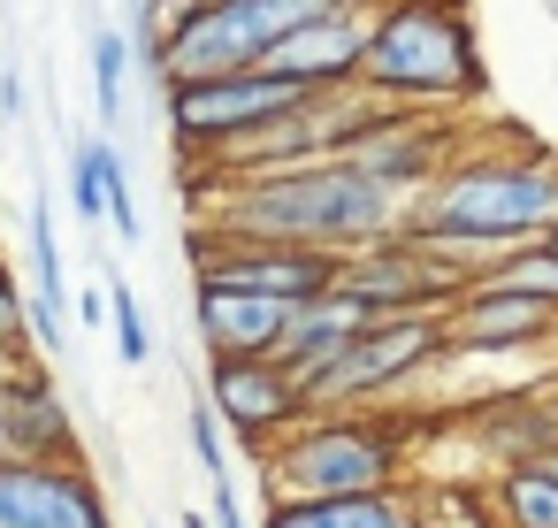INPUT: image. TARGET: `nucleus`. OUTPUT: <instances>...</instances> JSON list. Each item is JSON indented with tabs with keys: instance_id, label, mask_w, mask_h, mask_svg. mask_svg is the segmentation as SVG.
Segmentation results:
<instances>
[{
	"instance_id": "nucleus-4",
	"label": "nucleus",
	"mask_w": 558,
	"mask_h": 528,
	"mask_svg": "<svg viewBox=\"0 0 558 528\" xmlns=\"http://www.w3.org/2000/svg\"><path fill=\"white\" fill-rule=\"evenodd\" d=\"M405 421L398 413H306L291 436H276L268 497L276 505H314V497H375L405 490Z\"/></svg>"
},
{
	"instance_id": "nucleus-24",
	"label": "nucleus",
	"mask_w": 558,
	"mask_h": 528,
	"mask_svg": "<svg viewBox=\"0 0 558 528\" xmlns=\"http://www.w3.org/2000/svg\"><path fill=\"white\" fill-rule=\"evenodd\" d=\"M70 215L77 223H108V184H100V139H85L70 154Z\"/></svg>"
},
{
	"instance_id": "nucleus-16",
	"label": "nucleus",
	"mask_w": 558,
	"mask_h": 528,
	"mask_svg": "<svg viewBox=\"0 0 558 528\" xmlns=\"http://www.w3.org/2000/svg\"><path fill=\"white\" fill-rule=\"evenodd\" d=\"M367 322H375V314H367L360 299H344V291L306 299V307L291 314V337H283V352H276V360H283L299 383H314V375H322V368H329V360H337V352H344Z\"/></svg>"
},
{
	"instance_id": "nucleus-22",
	"label": "nucleus",
	"mask_w": 558,
	"mask_h": 528,
	"mask_svg": "<svg viewBox=\"0 0 558 528\" xmlns=\"http://www.w3.org/2000/svg\"><path fill=\"white\" fill-rule=\"evenodd\" d=\"M482 276H489V284H505V291H527V299L558 307V253H550V245H520V253L489 261Z\"/></svg>"
},
{
	"instance_id": "nucleus-9",
	"label": "nucleus",
	"mask_w": 558,
	"mask_h": 528,
	"mask_svg": "<svg viewBox=\"0 0 558 528\" xmlns=\"http://www.w3.org/2000/svg\"><path fill=\"white\" fill-rule=\"evenodd\" d=\"M352 161L375 177V184H390L405 207H421L436 184H444V169L459 161V131H451V116H413V108H383L360 139H352Z\"/></svg>"
},
{
	"instance_id": "nucleus-28",
	"label": "nucleus",
	"mask_w": 558,
	"mask_h": 528,
	"mask_svg": "<svg viewBox=\"0 0 558 528\" xmlns=\"http://www.w3.org/2000/svg\"><path fill=\"white\" fill-rule=\"evenodd\" d=\"M0 352H39L32 345V307H24V291H16L9 268H0Z\"/></svg>"
},
{
	"instance_id": "nucleus-5",
	"label": "nucleus",
	"mask_w": 558,
	"mask_h": 528,
	"mask_svg": "<svg viewBox=\"0 0 558 528\" xmlns=\"http://www.w3.org/2000/svg\"><path fill=\"white\" fill-rule=\"evenodd\" d=\"M451 360L444 345V314H390L367 322L314 383H306V413H367L375 398H390L398 383H413L421 368Z\"/></svg>"
},
{
	"instance_id": "nucleus-15",
	"label": "nucleus",
	"mask_w": 558,
	"mask_h": 528,
	"mask_svg": "<svg viewBox=\"0 0 558 528\" xmlns=\"http://www.w3.org/2000/svg\"><path fill=\"white\" fill-rule=\"evenodd\" d=\"M474 444L489 452V467H535L558 452V383H527V391H497L474 406Z\"/></svg>"
},
{
	"instance_id": "nucleus-31",
	"label": "nucleus",
	"mask_w": 558,
	"mask_h": 528,
	"mask_svg": "<svg viewBox=\"0 0 558 528\" xmlns=\"http://www.w3.org/2000/svg\"><path fill=\"white\" fill-rule=\"evenodd\" d=\"M24 116V77H16V62L0 55V123H16Z\"/></svg>"
},
{
	"instance_id": "nucleus-14",
	"label": "nucleus",
	"mask_w": 558,
	"mask_h": 528,
	"mask_svg": "<svg viewBox=\"0 0 558 528\" xmlns=\"http://www.w3.org/2000/svg\"><path fill=\"white\" fill-rule=\"evenodd\" d=\"M367 39H375V9L329 16V24L283 39L260 70H276V77H291V85H306V93H344V85H360V70H367Z\"/></svg>"
},
{
	"instance_id": "nucleus-34",
	"label": "nucleus",
	"mask_w": 558,
	"mask_h": 528,
	"mask_svg": "<svg viewBox=\"0 0 558 528\" xmlns=\"http://www.w3.org/2000/svg\"><path fill=\"white\" fill-rule=\"evenodd\" d=\"M177 528H215V520H199V513H184V520H177Z\"/></svg>"
},
{
	"instance_id": "nucleus-35",
	"label": "nucleus",
	"mask_w": 558,
	"mask_h": 528,
	"mask_svg": "<svg viewBox=\"0 0 558 528\" xmlns=\"http://www.w3.org/2000/svg\"><path fill=\"white\" fill-rule=\"evenodd\" d=\"M543 467H550V475H558V452H550V459H543Z\"/></svg>"
},
{
	"instance_id": "nucleus-37",
	"label": "nucleus",
	"mask_w": 558,
	"mask_h": 528,
	"mask_svg": "<svg viewBox=\"0 0 558 528\" xmlns=\"http://www.w3.org/2000/svg\"><path fill=\"white\" fill-rule=\"evenodd\" d=\"M550 9H558V0H550Z\"/></svg>"
},
{
	"instance_id": "nucleus-6",
	"label": "nucleus",
	"mask_w": 558,
	"mask_h": 528,
	"mask_svg": "<svg viewBox=\"0 0 558 528\" xmlns=\"http://www.w3.org/2000/svg\"><path fill=\"white\" fill-rule=\"evenodd\" d=\"M169 100V131L184 154H207V161H230L245 154L268 123H283L291 108H306L314 93L276 77V70H238V77H207V85H177L161 93Z\"/></svg>"
},
{
	"instance_id": "nucleus-30",
	"label": "nucleus",
	"mask_w": 558,
	"mask_h": 528,
	"mask_svg": "<svg viewBox=\"0 0 558 528\" xmlns=\"http://www.w3.org/2000/svg\"><path fill=\"white\" fill-rule=\"evenodd\" d=\"M0 459H24L16 452V375H0Z\"/></svg>"
},
{
	"instance_id": "nucleus-29",
	"label": "nucleus",
	"mask_w": 558,
	"mask_h": 528,
	"mask_svg": "<svg viewBox=\"0 0 558 528\" xmlns=\"http://www.w3.org/2000/svg\"><path fill=\"white\" fill-rule=\"evenodd\" d=\"M215 497H207V520L215 528H245V505H238V482H207Z\"/></svg>"
},
{
	"instance_id": "nucleus-32",
	"label": "nucleus",
	"mask_w": 558,
	"mask_h": 528,
	"mask_svg": "<svg viewBox=\"0 0 558 528\" xmlns=\"http://www.w3.org/2000/svg\"><path fill=\"white\" fill-rule=\"evenodd\" d=\"M199 9H207V0H154V16H161L169 32H184V24H192Z\"/></svg>"
},
{
	"instance_id": "nucleus-33",
	"label": "nucleus",
	"mask_w": 558,
	"mask_h": 528,
	"mask_svg": "<svg viewBox=\"0 0 558 528\" xmlns=\"http://www.w3.org/2000/svg\"><path fill=\"white\" fill-rule=\"evenodd\" d=\"M32 360H39V352H0V375H24Z\"/></svg>"
},
{
	"instance_id": "nucleus-12",
	"label": "nucleus",
	"mask_w": 558,
	"mask_h": 528,
	"mask_svg": "<svg viewBox=\"0 0 558 528\" xmlns=\"http://www.w3.org/2000/svg\"><path fill=\"white\" fill-rule=\"evenodd\" d=\"M558 337V307L527 299V291H505V284H466L451 307H444V345L466 360H505V352H535Z\"/></svg>"
},
{
	"instance_id": "nucleus-3",
	"label": "nucleus",
	"mask_w": 558,
	"mask_h": 528,
	"mask_svg": "<svg viewBox=\"0 0 558 528\" xmlns=\"http://www.w3.org/2000/svg\"><path fill=\"white\" fill-rule=\"evenodd\" d=\"M360 93H375L383 108H413V116H444V108L474 100L482 55H474L466 9L459 0H383Z\"/></svg>"
},
{
	"instance_id": "nucleus-17",
	"label": "nucleus",
	"mask_w": 558,
	"mask_h": 528,
	"mask_svg": "<svg viewBox=\"0 0 558 528\" xmlns=\"http://www.w3.org/2000/svg\"><path fill=\"white\" fill-rule=\"evenodd\" d=\"M16 452L24 459H85L77 444V413L62 398V383L47 375V360H32L16 375Z\"/></svg>"
},
{
	"instance_id": "nucleus-23",
	"label": "nucleus",
	"mask_w": 558,
	"mask_h": 528,
	"mask_svg": "<svg viewBox=\"0 0 558 528\" xmlns=\"http://www.w3.org/2000/svg\"><path fill=\"white\" fill-rule=\"evenodd\" d=\"M413 520L421 528H497L489 497H474V490H413Z\"/></svg>"
},
{
	"instance_id": "nucleus-7",
	"label": "nucleus",
	"mask_w": 558,
	"mask_h": 528,
	"mask_svg": "<svg viewBox=\"0 0 558 528\" xmlns=\"http://www.w3.org/2000/svg\"><path fill=\"white\" fill-rule=\"evenodd\" d=\"M466 284H482L474 261L436 253V245H421V238H405V230L383 238V245H367V253H352L344 276H337V291L360 299L375 322H390V314H444Z\"/></svg>"
},
{
	"instance_id": "nucleus-2",
	"label": "nucleus",
	"mask_w": 558,
	"mask_h": 528,
	"mask_svg": "<svg viewBox=\"0 0 558 528\" xmlns=\"http://www.w3.org/2000/svg\"><path fill=\"white\" fill-rule=\"evenodd\" d=\"M558 230V161L550 154H459L444 184L405 215V238L459 253L474 268L543 245Z\"/></svg>"
},
{
	"instance_id": "nucleus-1",
	"label": "nucleus",
	"mask_w": 558,
	"mask_h": 528,
	"mask_svg": "<svg viewBox=\"0 0 558 528\" xmlns=\"http://www.w3.org/2000/svg\"><path fill=\"white\" fill-rule=\"evenodd\" d=\"M405 200L390 184H375L352 154L337 161H306V169H276V177H222L215 207H199V223L230 230V238H260V245H314V253H367L383 238L405 230Z\"/></svg>"
},
{
	"instance_id": "nucleus-11",
	"label": "nucleus",
	"mask_w": 558,
	"mask_h": 528,
	"mask_svg": "<svg viewBox=\"0 0 558 528\" xmlns=\"http://www.w3.org/2000/svg\"><path fill=\"white\" fill-rule=\"evenodd\" d=\"M207 406L268 459L276 436L306 421V383L283 360H207Z\"/></svg>"
},
{
	"instance_id": "nucleus-13",
	"label": "nucleus",
	"mask_w": 558,
	"mask_h": 528,
	"mask_svg": "<svg viewBox=\"0 0 558 528\" xmlns=\"http://www.w3.org/2000/svg\"><path fill=\"white\" fill-rule=\"evenodd\" d=\"M291 314H299V307L260 299V291L192 284V329H199L207 360H276L283 337H291Z\"/></svg>"
},
{
	"instance_id": "nucleus-18",
	"label": "nucleus",
	"mask_w": 558,
	"mask_h": 528,
	"mask_svg": "<svg viewBox=\"0 0 558 528\" xmlns=\"http://www.w3.org/2000/svg\"><path fill=\"white\" fill-rule=\"evenodd\" d=\"M70 291H62V230H54V207L47 192L32 200V345L39 352H62L70 345Z\"/></svg>"
},
{
	"instance_id": "nucleus-8",
	"label": "nucleus",
	"mask_w": 558,
	"mask_h": 528,
	"mask_svg": "<svg viewBox=\"0 0 558 528\" xmlns=\"http://www.w3.org/2000/svg\"><path fill=\"white\" fill-rule=\"evenodd\" d=\"M344 276V253H314V245H260V238H230L215 223H192V284H230V291H260L283 307L329 299Z\"/></svg>"
},
{
	"instance_id": "nucleus-21",
	"label": "nucleus",
	"mask_w": 558,
	"mask_h": 528,
	"mask_svg": "<svg viewBox=\"0 0 558 528\" xmlns=\"http://www.w3.org/2000/svg\"><path fill=\"white\" fill-rule=\"evenodd\" d=\"M131 32L123 24H93V108H100V123L116 131V116H123V85H131Z\"/></svg>"
},
{
	"instance_id": "nucleus-10",
	"label": "nucleus",
	"mask_w": 558,
	"mask_h": 528,
	"mask_svg": "<svg viewBox=\"0 0 558 528\" xmlns=\"http://www.w3.org/2000/svg\"><path fill=\"white\" fill-rule=\"evenodd\" d=\"M0 528H116L85 459H0Z\"/></svg>"
},
{
	"instance_id": "nucleus-26",
	"label": "nucleus",
	"mask_w": 558,
	"mask_h": 528,
	"mask_svg": "<svg viewBox=\"0 0 558 528\" xmlns=\"http://www.w3.org/2000/svg\"><path fill=\"white\" fill-rule=\"evenodd\" d=\"M192 452H199V475L207 482H230V452H222V413L207 406V398H192Z\"/></svg>"
},
{
	"instance_id": "nucleus-19",
	"label": "nucleus",
	"mask_w": 558,
	"mask_h": 528,
	"mask_svg": "<svg viewBox=\"0 0 558 528\" xmlns=\"http://www.w3.org/2000/svg\"><path fill=\"white\" fill-rule=\"evenodd\" d=\"M260 528H421L405 490H375V497H314V505H268Z\"/></svg>"
},
{
	"instance_id": "nucleus-36",
	"label": "nucleus",
	"mask_w": 558,
	"mask_h": 528,
	"mask_svg": "<svg viewBox=\"0 0 558 528\" xmlns=\"http://www.w3.org/2000/svg\"><path fill=\"white\" fill-rule=\"evenodd\" d=\"M543 245H550V253H558V230H550V238H543Z\"/></svg>"
},
{
	"instance_id": "nucleus-25",
	"label": "nucleus",
	"mask_w": 558,
	"mask_h": 528,
	"mask_svg": "<svg viewBox=\"0 0 558 528\" xmlns=\"http://www.w3.org/2000/svg\"><path fill=\"white\" fill-rule=\"evenodd\" d=\"M108 307H116V352L131 360V368H146L154 360V329H146V307H138V291L116 276L108 284Z\"/></svg>"
},
{
	"instance_id": "nucleus-27",
	"label": "nucleus",
	"mask_w": 558,
	"mask_h": 528,
	"mask_svg": "<svg viewBox=\"0 0 558 528\" xmlns=\"http://www.w3.org/2000/svg\"><path fill=\"white\" fill-rule=\"evenodd\" d=\"M100 184H108V223H116V238H138V207H131V169H123V154L100 139Z\"/></svg>"
},
{
	"instance_id": "nucleus-20",
	"label": "nucleus",
	"mask_w": 558,
	"mask_h": 528,
	"mask_svg": "<svg viewBox=\"0 0 558 528\" xmlns=\"http://www.w3.org/2000/svg\"><path fill=\"white\" fill-rule=\"evenodd\" d=\"M489 520L497 528H558V475L535 467H497L489 482Z\"/></svg>"
}]
</instances>
